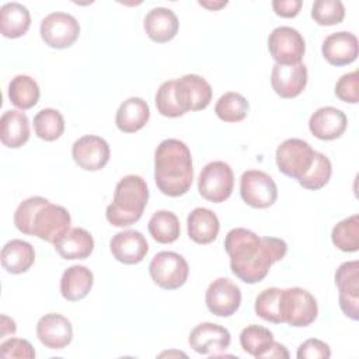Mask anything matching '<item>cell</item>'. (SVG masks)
Wrapping results in <instances>:
<instances>
[{"label": "cell", "mask_w": 359, "mask_h": 359, "mask_svg": "<svg viewBox=\"0 0 359 359\" xmlns=\"http://www.w3.org/2000/svg\"><path fill=\"white\" fill-rule=\"evenodd\" d=\"M224 250L230 257L231 272L244 283H258L269 272L272 264L283 259L287 244L276 237H259L254 231L236 227L224 238Z\"/></svg>", "instance_id": "1"}, {"label": "cell", "mask_w": 359, "mask_h": 359, "mask_svg": "<svg viewBox=\"0 0 359 359\" xmlns=\"http://www.w3.org/2000/svg\"><path fill=\"white\" fill-rule=\"evenodd\" d=\"M14 224L22 234L56 244L70 230L72 217L66 208L42 196H31L17 206Z\"/></svg>", "instance_id": "2"}, {"label": "cell", "mask_w": 359, "mask_h": 359, "mask_svg": "<svg viewBox=\"0 0 359 359\" xmlns=\"http://www.w3.org/2000/svg\"><path fill=\"white\" fill-rule=\"evenodd\" d=\"M154 181L167 196L185 195L194 181L192 156L188 146L178 139L163 140L154 151Z\"/></svg>", "instance_id": "3"}, {"label": "cell", "mask_w": 359, "mask_h": 359, "mask_svg": "<svg viewBox=\"0 0 359 359\" xmlns=\"http://www.w3.org/2000/svg\"><path fill=\"white\" fill-rule=\"evenodd\" d=\"M149 188L140 175H126L115 187L114 199L107 206L105 217L115 227H128L136 223L147 205Z\"/></svg>", "instance_id": "4"}, {"label": "cell", "mask_w": 359, "mask_h": 359, "mask_svg": "<svg viewBox=\"0 0 359 359\" xmlns=\"http://www.w3.org/2000/svg\"><path fill=\"white\" fill-rule=\"evenodd\" d=\"M316 297L303 287H287L280 293L282 323L290 327H307L317 318Z\"/></svg>", "instance_id": "5"}, {"label": "cell", "mask_w": 359, "mask_h": 359, "mask_svg": "<svg viewBox=\"0 0 359 359\" xmlns=\"http://www.w3.org/2000/svg\"><path fill=\"white\" fill-rule=\"evenodd\" d=\"M149 273L157 286L174 290L187 282L189 266L187 259L178 252L160 251L151 258L149 264Z\"/></svg>", "instance_id": "6"}, {"label": "cell", "mask_w": 359, "mask_h": 359, "mask_svg": "<svg viewBox=\"0 0 359 359\" xmlns=\"http://www.w3.org/2000/svg\"><path fill=\"white\" fill-rule=\"evenodd\" d=\"M233 187V170L224 161L208 163L198 177L199 195L213 203L224 202L231 195Z\"/></svg>", "instance_id": "7"}, {"label": "cell", "mask_w": 359, "mask_h": 359, "mask_svg": "<svg viewBox=\"0 0 359 359\" xmlns=\"http://www.w3.org/2000/svg\"><path fill=\"white\" fill-rule=\"evenodd\" d=\"M314 153L316 150L306 140L297 137L286 139L276 149V165L282 174L300 180L310 170Z\"/></svg>", "instance_id": "8"}, {"label": "cell", "mask_w": 359, "mask_h": 359, "mask_svg": "<svg viewBox=\"0 0 359 359\" xmlns=\"http://www.w3.org/2000/svg\"><path fill=\"white\" fill-rule=\"evenodd\" d=\"M241 199L251 208L266 209L278 198V188L272 177L261 170H247L240 178Z\"/></svg>", "instance_id": "9"}, {"label": "cell", "mask_w": 359, "mask_h": 359, "mask_svg": "<svg viewBox=\"0 0 359 359\" xmlns=\"http://www.w3.org/2000/svg\"><path fill=\"white\" fill-rule=\"evenodd\" d=\"M39 34L48 46L53 49H66L77 41L80 25L72 14L55 11L41 21Z\"/></svg>", "instance_id": "10"}, {"label": "cell", "mask_w": 359, "mask_h": 359, "mask_svg": "<svg viewBox=\"0 0 359 359\" xmlns=\"http://www.w3.org/2000/svg\"><path fill=\"white\" fill-rule=\"evenodd\" d=\"M268 50L276 65H296L302 62L306 52V42L297 29L278 27L268 36Z\"/></svg>", "instance_id": "11"}, {"label": "cell", "mask_w": 359, "mask_h": 359, "mask_svg": "<svg viewBox=\"0 0 359 359\" xmlns=\"http://www.w3.org/2000/svg\"><path fill=\"white\" fill-rule=\"evenodd\" d=\"M334 279L339 290L338 302L342 313L356 321L359 318V262L355 259L341 264Z\"/></svg>", "instance_id": "12"}, {"label": "cell", "mask_w": 359, "mask_h": 359, "mask_svg": "<svg viewBox=\"0 0 359 359\" xmlns=\"http://www.w3.org/2000/svg\"><path fill=\"white\" fill-rule=\"evenodd\" d=\"M205 303L212 314L217 317H230L241 304V290L233 280L217 278L208 286Z\"/></svg>", "instance_id": "13"}, {"label": "cell", "mask_w": 359, "mask_h": 359, "mask_svg": "<svg viewBox=\"0 0 359 359\" xmlns=\"http://www.w3.org/2000/svg\"><path fill=\"white\" fill-rule=\"evenodd\" d=\"M111 150L105 139L95 135H86L77 139L72 146L74 163L86 171H98L109 161Z\"/></svg>", "instance_id": "14"}, {"label": "cell", "mask_w": 359, "mask_h": 359, "mask_svg": "<svg viewBox=\"0 0 359 359\" xmlns=\"http://www.w3.org/2000/svg\"><path fill=\"white\" fill-rule=\"evenodd\" d=\"M230 332L215 323H201L189 334V346L202 355L219 356L230 346Z\"/></svg>", "instance_id": "15"}, {"label": "cell", "mask_w": 359, "mask_h": 359, "mask_svg": "<svg viewBox=\"0 0 359 359\" xmlns=\"http://www.w3.org/2000/svg\"><path fill=\"white\" fill-rule=\"evenodd\" d=\"M309 79L304 63L296 65H276L272 67L271 86L280 98H294L306 88Z\"/></svg>", "instance_id": "16"}, {"label": "cell", "mask_w": 359, "mask_h": 359, "mask_svg": "<svg viewBox=\"0 0 359 359\" xmlns=\"http://www.w3.org/2000/svg\"><path fill=\"white\" fill-rule=\"evenodd\" d=\"M36 337L49 349H63L73 339V327L65 316L49 313L38 320Z\"/></svg>", "instance_id": "17"}, {"label": "cell", "mask_w": 359, "mask_h": 359, "mask_svg": "<svg viewBox=\"0 0 359 359\" xmlns=\"http://www.w3.org/2000/svg\"><path fill=\"white\" fill-rule=\"evenodd\" d=\"M109 250L116 261L125 265H135L144 259L149 252V244L140 231L123 230L111 238Z\"/></svg>", "instance_id": "18"}, {"label": "cell", "mask_w": 359, "mask_h": 359, "mask_svg": "<svg viewBox=\"0 0 359 359\" xmlns=\"http://www.w3.org/2000/svg\"><path fill=\"white\" fill-rule=\"evenodd\" d=\"M358 52V38L349 31H339L328 35L321 46L324 59L332 66H345L355 62Z\"/></svg>", "instance_id": "19"}, {"label": "cell", "mask_w": 359, "mask_h": 359, "mask_svg": "<svg viewBox=\"0 0 359 359\" xmlns=\"http://www.w3.org/2000/svg\"><path fill=\"white\" fill-rule=\"evenodd\" d=\"M346 125V115L335 107L318 108L309 119L310 132L320 140H334L341 137Z\"/></svg>", "instance_id": "20"}, {"label": "cell", "mask_w": 359, "mask_h": 359, "mask_svg": "<svg viewBox=\"0 0 359 359\" xmlns=\"http://www.w3.org/2000/svg\"><path fill=\"white\" fill-rule=\"evenodd\" d=\"M154 102L157 111L167 118H178L191 111L187 91L178 79L164 81L156 93Z\"/></svg>", "instance_id": "21"}, {"label": "cell", "mask_w": 359, "mask_h": 359, "mask_svg": "<svg viewBox=\"0 0 359 359\" xmlns=\"http://www.w3.org/2000/svg\"><path fill=\"white\" fill-rule=\"evenodd\" d=\"M143 28L153 42L164 43L175 38L180 22L171 8L154 7L146 14Z\"/></svg>", "instance_id": "22"}, {"label": "cell", "mask_w": 359, "mask_h": 359, "mask_svg": "<svg viewBox=\"0 0 359 359\" xmlns=\"http://www.w3.org/2000/svg\"><path fill=\"white\" fill-rule=\"evenodd\" d=\"M150 118V108L140 97L125 100L115 115V125L123 133H135L144 128Z\"/></svg>", "instance_id": "23"}, {"label": "cell", "mask_w": 359, "mask_h": 359, "mask_svg": "<svg viewBox=\"0 0 359 359\" xmlns=\"http://www.w3.org/2000/svg\"><path fill=\"white\" fill-rule=\"evenodd\" d=\"M0 139L8 149H18L29 139L28 116L18 109H8L0 119Z\"/></svg>", "instance_id": "24"}, {"label": "cell", "mask_w": 359, "mask_h": 359, "mask_svg": "<svg viewBox=\"0 0 359 359\" xmlns=\"http://www.w3.org/2000/svg\"><path fill=\"white\" fill-rule=\"evenodd\" d=\"M188 236L196 244H210L216 240L220 223L210 209L208 208H195L187 219Z\"/></svg>", "instance_id": "25"}, {"label": "cell", "mask_w": 359, "mask_h": 359, "mask_svg": "<svg viewBox=\"0 0 359 359\" xmlns=\"http://www.w3.org/2000/svg\"><path fill=\"white\" fill-rule=\"evenodd\" d=\"M53 247L63 259H86L94 250V238L86 229L73 227Z\"/></svg>", "instance_id": "26"}, {"label": "cell", "mask_w": 359, "mask_h": 359, "mask_svg": "<svg viewBox=\"0 0 359 359\" xmlns=\"http://www.w3.org/2000/svg\"><path fill=\"white\" fill-rule=\"evenodd\" d=\"M94 283L93 272L84 265L69 266L60 278V293L69 302L84 299Z\"/></svg>", "instance_id": "27"}, {"label": "cell", "mask_w": 359, "mask_h": 359, "mask_svg": "<svg viewBox=\"0 0 359 359\" xmlns=\"http://www.w3.org/2000/svg\"><path fill=\"white\" fill-rule=\"evenodd\" d=\"M35 261L34 247L24 240L14 238L6 243L1 250V265L13 275H20L27 272Z\"/></svg>", "instance_id": "28"}, {"label": "cell", "mask_w": 359, "mask_h": 359, "mask_svg": "<svg viewBox=\"0 0 359 359\" xmlns=\"http://www.w3.org/2000/svg\"><path fill=\"white\" fill-rule=\"evenodd\" d=\"M31 27V14L25 6L17 1L6 3L0 8V32L4 38H20Z\"/></svg>", "instance_id": "29"}, {"label": "cell", "mask_w": 359, "mask_h": 359, "mask_svg": "<svg viewBox=\"0 0 359 359\" xmlns=\"http://www.w3.org/2000/svg\"><path fill=\"white\" fill-rule=\"evenodd\" d=\"M39 95L41 91L38 83L27 74H18L13 77L8 83V98L11 104L21 111L29 109L36 105Z\"/></svg>", "instance_id": "30"}, {"label": "cell", "mask_w": 359, "mask_h": 359, "mask_svg": "<svg viewBox=\"0 0 359 359\" xmlns=\"http://www.w3.org/2000/svg\"><path fill=\"white\" fill-rule=\"evenodd\" d=\"M149 233L160 244H171L178 240L181 233L180 220L170 210H157L149 220Z\"/></svg>", "instance_id": "31"}, {"label": "cell", "mask_w": 359, "mask_h": 359, "mask_svg": "<svg viewBox=\"0 0 359 359\" xmlns=\"http://www.w3.org/2000/svg\"><path fill=\"white\" fill-rule=\"evenodd\" d=\"M273 341L272 331L258 324H251L240 332V345L244 352L258 359L265 358Z\"/></svg>", "instance_id": "32"}, {"label": "cell", "mask_w": 359, "mask_h": 359, "mask_svg": "<svg viewBox=\"0 0 359 359\" xmlns=\"http://www.w3.org/2000/svg\"><path fill=\"white\" fill-rule=\"evenodd\" d=\"M250 109V104L247 98L236 91L224 93L215 105V112L219 119L234 123L243 121Z\"/></svg>", "instance_id": "33"}, {"label": "cell", "mask_w": 359, "mask_h": 359, "mask_svg": "<svg viewBox=\"0 0 359 359\" xmlns=\"http://www.w3.org/2000/svg\"><path fill=\"white\" fill-rule=\"evenodd\" d=\"M35 135L45 140L53 142L59 139L65 132L63 115L53 108H43L34 116Z\"/></svg>", "instance_id": "34"}, {"label": "cell", "mask_w": 359, "mask_h": 359, "mask_svg": "<svg viewBox=\"0 0 359 359\" xmlns=\"http://www.w3.org/2000/svg\"><path fill=\"white\" fill-rule=\"evenodd\" d=\"M178 80L187 91L191 111H202L210 104L212 87L202 76L185 74V76L180 77Z\"/></svg>", "instance_id": "35"}, {"label": "cell", "mask_w": 359, "mask_h": 359, "mask_svg": "<svg viewBox=\"0 0 359 359\" xmlns=\"http://www.w3.org/2000/svg\"><path fill=\"white\" fill-rule=\"evenodd\" d=\"M334 245L344 252L359 250V216L352 215L337 223L331 233Z\"/></svg>", "instance_id": "36"}, {"label": "cell", "mask_w": 359, "mask_h": 359, "mask_svg": "<svg viewBox=\"0 0 359 359\" xmlns=\"http://www.w3.org/2000/svg\"><path fill=\"white\" fill-rule=\"evenodd\" d=\"M331 174L332 165L330 158L325 154L316 151L310 170L300 180H297V182L309 191H317L328 184Z\"/></svg>", "instance_id": "37"}, {"label": "cell", "mask_w": 359, "mask_h": 359, "mask_svg": "<svg viewBox=\"0 0 359 359\" xmlns=\"http://www.w3.org/2000/svg\"><path fill=\"white\" fill-rule=\"evenodd\" d=\"M280 293H282V289H279V287L264 289L255 297V304H254L255 314L265 321H269L273 324H280L282 323Z\"/></svg>", "instance_id": "38"}, {"label": "cell", "mask_w": 359, "mask_h": 359, "mask_svg": "<svg viewBox=\"0 0 359 359\" xmlns=\"http://www.w3.org/2000/svg\"><path fill=\"white\" fill-rule=\"evenodd\" d=\"M311 18L318 25H337L345 18V7L341 0H316L311 7Z\"/></svg>", "instance_id": "39"}, {"label": "cell", "mask_w": 359, "mask_h": 359, "mask_svg": "<svg viewBox=\"0 0 359 359\" xmlns=\"http://www.w3.org/2000/svg\"><path fill=\"white\" fill-rule=\"evenodd\" d=\"M335 95L348 104L359 102V72L353 70L341 76L335 84Z\"/></svg>", "instance_id": "40"}, {"label": "cell", "mask_w": 359, "mask_h": 359, "mask_svg": "<svg viewBox=\"0 0 359 359\" xmlns=\"http://www.w3.org/2000/svg\"><path fill=\"white\" fill-rule=\"evenodd\" d=\"M0 356L1 358H35V351L29 341L21 338H10L1 342L0 345Z\"/></svg>", "instance_id": "41"}, {"label": "cell", "mask_w": 359, "mask_h": 359, "mask_svg": "<svg viewBox=\"0 0 359 359\" xmlns=\"http://www.w3.org/2000/svg\"><path fill=\"white\" fill-rule=\"evenodd\" d=\"M296 356L299 359H317V358L328 359L331 358V349H330V345L325 344L324 341L317 338H310L303 344H300V346L297 348Z\"/></svg>", "instance_id": "42"}, {"label": "cell", "mask_w": 359, "mask_h": 359, "mask_svg": "<svg viewBox=\"0 0 359 359\" xmlns=\"http://www.w3.org/2000/svg\"><path fill=\"white\" fill-rule=\"evenodd\" d=\"M303 3L302 0H273L272 8L276 15L283 18H293L299 14Z\"/></svg>", "instance_id": "43"}, {"label": "cell", "mask_w": 359, "mask_h": 359, "mask_svg": "<svg viewBox=\"0 0 359 359\" xmlns=\"http://www.w3.org/2000/svg\"><path fill=\"white\" fill-rule=\"evenodd\" d=\"M15 323L14 320L8 318L7 316H1V321H0V338H4L7 335H14L15 334Z\"/></svg>", "instance_id": "44"}, {"label": "cell", "mask_w": 359, "mask_h": 359, "mask_svg": "<svg viewBox=\"0 0 359 359\" xmlns=\"http://www.w3.org/2000/svg\"><path fill=\"white\" fill-rule=\"evenodd\" d=\"M199 4L205 8H209V10H219L224 6H227V1H217V3H209V1H199Z\"/></svg>", "instance_id": "45"}]
</instances>
